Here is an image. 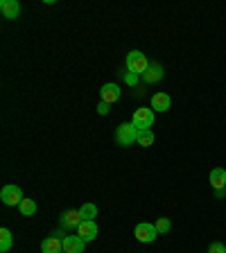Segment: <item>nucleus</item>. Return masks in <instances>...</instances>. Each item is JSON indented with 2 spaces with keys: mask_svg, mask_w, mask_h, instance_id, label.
<instances>
[{
  "mask_svg": "<svg viewBox=\"0 0 226 253\" xmlns=\"http://www.w3.org/2000/svg\"><path fill=\"white\" fill-rule=\"evenodd\" d=\"M170 104H172V100H170L168 93H156L152 97V111H158V113H165V111L170 109Z\"/></svg>",
  "mask_w": 226,
  "mask_h": 253,
  "instance_id": "f8f14e48",
  "label": "nucleus"
},
{
  "mask_svg": "<svg viewBox=\"0 0 226 253\" xmlns=\"http://www.w3.org/2000/svg\"><path fill=\"white\" fill-rule=\"evenodd\" d=\"M132 125L136 126L138 131H140V129H152L154 111L152 109H138L136 113H134V118H132Z\"/></svg>",
  "mask_w": 226,
  "mask_h": 253,
  "instance_id": "20e7f679",
  "label": "nucleus"
},
{
  "mask_svg": "<svg viewBox=\"0 0 226 253\" xmlns=\"http://www.w3.org/2000/svg\"><path fill=\"white\" fill-rule=\"evenodd\" d=\"M0 11H2V18L14 21L21 14V2L18 0H0Z\"/></svg>",
  "mask_w": 226,
  "mask_h": 253,
  "instance_id": "0eeeda50",
  "label": "nucleus"
},
{
  "mask_svg": "<svg viewBox=\"0 0 226 253\" xmlns=\"http://www.w3.org/2000/svg\"><path fill=\"white\" fill-rule=\"evenodd\" d=\"M0 199H2L5 206H21V201L25 197H23V190L18 185H5L2 192H0Z\"/></svg>",
  "mask_w": 226,
  "mask_h": 253,
  "instance_id": "7ed1b4c3",
  "label": "nucleus"
},
{
  "mask_svg": "<svg viewBox=\"0 0 226 253\" xmlns=\"http://www.w3.org/2000/svg\"><path fill=\"white\" fill-rule=\"evenodd\" d=\"M18 208H21V215L32 217L34 212H37V201H34V199H23Z\"/></svg>",
  "mask_w": 226,
  "mask_h": 253,
  "instance_id": "a211bd4d",
  "label": "nucleus"
},
{
  "mask_svg": "<svg viewBox=\"0 0 226 253\" xmlns=\"http://www.w3.org/2000/svg\"><path fill=\"white\" fill-rule=\"evenodd\" d=\"M86 242L82 235H66L63 237V253H84Z\"/></svg>",
  "mask_w": 226,
  "mask_h": 253,
  "instance_id": "6e6552de",
  "label": "nucleus"
},
{
  "mask_svg": "<svg viewBox=\"0 0 226 253\" xmlns=\"http://www.w3.org/2000/svg\"><path fill=\"white\" fill-rule=\"evenodd\" d=\"M109 111H111V104H106V102H100V104H97V113H100V116H106Z\"/></svg>",
  "mask_w": 226,
  "mask_h": 253,
  "instance_id": "4be33fe9",
  "label": "nucleus"
},
{
  "mask_svg": "<svg viewBox=\"0 0 226 253\" xmlns=\"http://www.w3.org/2000/svg\"><path fill=\"white\" fill-rule=\"evenodd\" d=\"M147 68H149V61L140 50H132V52L127 54V70H129V73H136L142 77V73Z\"/></svg>",
  "mask_w": 226,
  "mask_h": 253,
  "instance_id": "f257e3e1",
  "label": "nucleus"
},
{
  "mask_svg": "<svg viewBox=\"0 0 226 253\" xmlns=\"http://www.w3.org/2000/svg\"><path fill=\"white\" fill-rule=\"evenodd\" d=\"M82 215H79V211H68L66 215L61 217V224L66 228H79V224H82Z\"/></svg>",
  "mask_w": 226,
  "mask_h": 253,
  "instance_id": "4468645a",
  "label": "nucleus"
},
{
  "mask_svg": "<svg viewBox=\"0 0 226 253\" xmlns=\"http://www.w3.org/2000/svg\"><path fill=\"white\" fill-rule=\"evenodd\" d=\"M116 140H118V145H122V147H129V145L138 142V129L132 125V122H125V125H120L116 129Z\"/></svg>",
  "mask_w": 226,
  "mask_h": 253,
  "instance_id": "f03ea898",
  "label": "nucleus"
},
{
  "mask_svg": "<svg viewBox=\"0 0 226 253\" xmlns=\"http://www.w3.org/2000/svg\"><path fill=\"white\" fill-rule=\"evenodd\" d=\"M120 95H122V90H120V86L118 84H104L100 88V97H102V102H106V104L118 102L120 100Z\"/></svg>",
  "mask_w": 226,
  "mask_h": 253,
  "instance_id": "1a4fd4ad",
  "label": "nucleus"
},
{
  "mask_svg": "<svg viewBox=\"0 0 226 253\" xmlns=\"http://www.w3.org/2000/svg\"><path fill=\"white\" fill-rule=\"evenodd\" d=\"M138 145H140V147H152L154 145V131L152 129H140V131H138Z\"/></svg>",
  "mask_w": 226,
  "mask_h": 253,
  "instance_id": "dca6fc26",
  "label": "nucleus"
},
{
  "mask_svg": "<svg viewBox=\"0 0 226 253\" xmlns=\"http://www.w3.org/2000/svg\"><path fill=\"white\" fill-rule=\"evenodd\" d=\"M77 231L84 242H93L95 237H97V224H95V221H82Z\"/></svg>",
  "mask_w": 226,
  "mask_h": 253,
  "instance_id": "9d476101",
  "label": "nucleus"
},
{
  "mask_svg": "<svg viewBox=\"0 0 226 253\" xmlns=\"http://www.w3.org/2000/svg\"><path fill=\"white\" fill-rule=\"evenodd\" d=\"M11 242H14V235H11L9 228H2L0 231V251L7 253L11 249Z\"/></svg>",
  "mask_w": 226,
  "mask_h": 253,
  "instance_id": "2eb2a0df",
  "label": "nucleus"
},
{
  "mask_svg": "<svg viewBox=\"0 0 226 253\" xmlns=\"http://www.w3.org/2000/svg\"><path fill=\"white\" fill-rule=\"evenodd\" d=\"M208 253H226V247L222 242H213L211 247H208Z\"/></svg>",
  "mask_w": 226,
  "mask_h": 253,
  "instance_id": "412c9836",
  "label": "nucleus"
},
{
  "mask_svg": "<svg viewBox=\"0 0 226 253\" xmlns=\"http://www.w3.org/2000/svg\"><path fill=\"white\" fill-rule=\"evenodd\" d=\"M156 226V231H158V235H163V233H168L170 228H172V221L168 219V217H158V221L154 224Z\"/></svg>",
  "mask_w": 226,
  "mask_h": 253,
  "instance_id": "6ab92c4d",
  "label": "nucleus"
},
{
  "mask_svg": "<svg viewBox=\"0 0 226 253\" xmlns=\"http://www.w3.org/2000/svg\"><path fill=\"white\" fill-rule=\"evenodd\" d=\"M134 235H136L138 242L149 244V242H154V240H156L158 231H156V226H154V224H147V221H142V224H138V226H136Z\"/></svg>",
  "mask_w": 226,
  "mask_h": 253,
  "instance_id": "39448f33",
  "label": "nucleus"
},
{
  "mask_svg": "<svg viewBox=\"0 0 226 253\" xmlns=\"http://www.w3.org/2000/svg\"><path fill=\"white\" fill-rule=\"evenodd\" d=\"M41 251L43 253H63V240L59 237H45L41 242Z\"/></svg>",
  "mask_w": 226,
  "mask_h": 253,
  "instance_id": "9b49d317",
  "label": "nucleus"
},
{
  "mask_svg": "<svg viewBox=\"0 0 226 253\" xmlns=\"http://www.w3.org/2000/svg\"><path fill=\"white\" fill-rule=\"evenodd\" d=\"M79 215L84 221H93V217H97V206L95 204H84L79 208Z\"/></svg>",
  "mask_w": 226,
  "mask_h": 253,
  "instance_id": "f3484780",
  "label": "nucleus"
},
{
  "mask_svg": "<svg viewBox=\"0 0 226 253\" xmlns=\"http://www.w3.org/2000/svg\"><path fill=\"white\" fill-rule=\"evenodd\" d=\"M211 185H213V190L217 192V197L226 195V169L224 168H215L211 172Z\"/></svg>",
  "mask_w": 226,
  "mask_h": 253,
  "instance_id": "423d86ee",
  "label": "nucleus"
},
{
  "mask_svg": "<svg viewBox=\"0 0 226 253\" xmlns=\"http://www.w3.org/2000/svg\"><path fill=\"white\" fill-rule=\"evenodd\" d=\"M163 79V66H149L145 73H142V82H147V84H154V82H161Z\"/></svg>",
  "mask_w": 226,
  "mask_h": 253,
  "instance_id": "ddd939ff",
  "label": "nucleus"
},
{
  "mask_svg": "<svg viewBox=\"0 0 226 253\" xmlns=\"http://www.w3.org/2000/svg\"><path fill=\"white\" fill-rule=\"evenodd\" d=\"M138 79H140V75H136V73H125V82H127L129 86H136Z\"/></svg>",
  "mask_w": 226,
  "mask_h": 253,
  "instance_id": "aec40b11",
  "label": "nucleus"
}]
</instances>
